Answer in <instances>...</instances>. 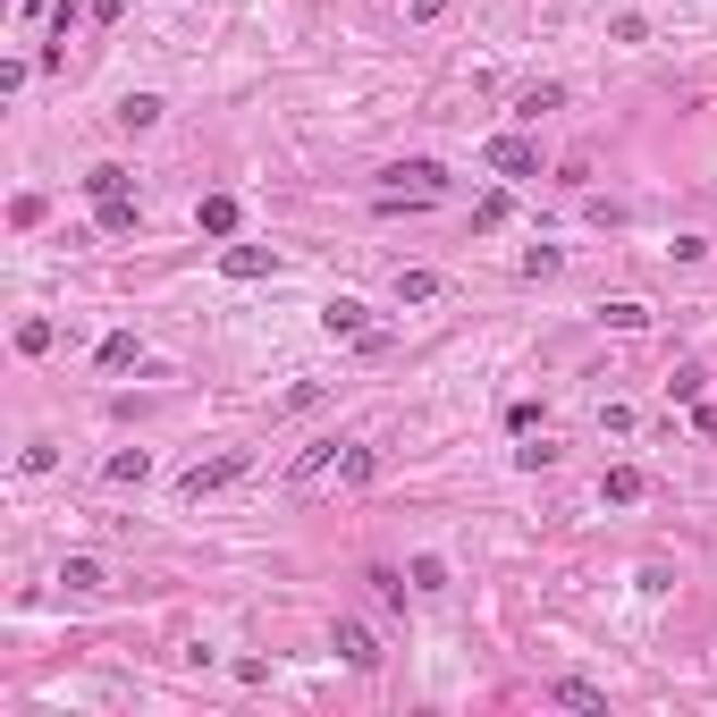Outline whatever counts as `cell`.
I'll return each instance as SVG.
<instances>
[{"instance_id":"1","label":"cell","mask_w":717,"mask_h":717,"mask_svg":"<svg viewBox=\"0 0 717 717\" xmlns=\"http://www.w3.org/2000/svg\"><path fill=\"white\" fill-rule=\"evenodd\" d=\"M448 195V169L439 161H389L380 169V203H430Z\"/></svg>"},{"instance_id":"2","label":"cell","mask_w":717,"mask_h":717,"mask_svg":"<svg viewBox=\"0 0 717 717\" xmlns=\"http://www.w3.org/2000/svg\"><path fill=\"white\" fill-rule=\"evenodd\" d=\"M245 448H229V457H203V464H186L178 473V498H211V489H229V482H245Z\"/></svg>"},{"instance_id":"3","label":"cell","mask_w":717,"mask_h":717,"mask_svg":"<svg viewBox=\"0 0 717 717\" xmlns=\"http://www.w3.org/2000/svg\"><path fill=\"white\" fill-rule=\"evenodd\" d=\"M321 329L355 347V338H372V304H355V295H329V304H321Z\"/></svg>"},{"instance_id":"4","label":"cell","mask_w":717,"mask_h":717,"mask_svg":"<svg viewBox=\"0 0 717 717\" xmlns=\"http://www.w3.org/2000/svg\"><path fill=\"white\" fill-rule=\"evenodd\" d=\"M482 161L498 169V178H532V169H540V153H532L523 135H489V144H482Z\"/></svg>"},{"instance_id":"5","label":"cell","mask_w":717,"mask_h":717,"mask_svg":"<svg viewBox=\"0 0 717 717\" xmlns=\"http://www.w3.org/2000/svg\"><path fill=\"white\" fill-rule=\"evenodd\" d=\"M329 651L347 658V667H363V676H372V667H380V642H372V633H363V624H338V633H329Z\"/></svg>"},{"instance_id":"6","label":"cell","mask_w":717,"mask_h":717,"mask_svg":"<svg viewBox=\"0 0 717 717\" xmlns=\"http://www.w3.org/2000/svg\"><path fill=\"white\" fill-rule=\"evenodd\" d=\"M599 498H608V507H633V498H651V473H642V464H617V473L599 482Z\"/></svg>"},{"instance_id":"7","label":"cell","mask_w":717,"mask_h":717,"mask_svg":"<svg viewBox=\"0 0 717 717\" xmlns=\"http://www.w3.org/2000/svg\"><path fill=\"white\" fill-rule=\"evenodd\" d=\"M220 270L229 279H270V245H220Z\"/></svg>"},{"instance_id":"8","label":"cell","mask_w":717,"mask_h":717,"mask_svg":"<svg viewBox=\"0 0 717 717\" xmlns=\"http://www.w3.org/2000/svg\"><path fill=\"white\" fill-rule=\"evenodd\" d=\"M94 363H101V372H127V363H144V338H135V329H110Z\"/></svg>"},{"instance_id":"9","label":"cell","mask_w":717,"mask_h":717,"mask_svg":"<svg viewBox=\"0 0 717 717\" xmlns=\"http://www.w3.org/2000/svg\"><path fill=\"white\" fill-rule=\"evenodd\" d=\"M195 229H203V236H229V229H236V195H203V203H195Z\"/></svg>"},{"instance_id":"10","label":"cell","mask_w":717,"mask_h":717,"mask_svg":"<svg viewBox=\"0 0 717 717\" xmlns=\"http://www.w3.org/2000/svg\"><path fill=\"white\" fill-rule=\"evenodd\" d=\"M51 347H60V321H42V313L17 321V355H51Z\"/></svg>"},{"instance_id":"11","label":"cell","mask_w":717,"mask_h":717,"mask_svg":"<svg viewBox=\"0 0 717 717\" xmlns=\"http://www.w3.org/2000/svg\"><path fill=\"white\" fill-rule=\"evenodd\" d=\"M101 473H110L119 489H127V482H144V473H153V448H119V457L101 464Z\"/></svg>"},{"instance_id":"12","label":"cell","mask_w":717,"mask_h":717,"mask_svg":"<svg viewBox=\"0 0 717 717\" xmlns=\"http://www.w3.org/2000/svg\"><path fill=\"white\" fill-rule=\"evenodd\" d=\"M127 186H135V178H127V169H119V161H101V169H94V178H85V195H94V203H110V195H127Z\"/></svg>"},{"instance_id":"13","label":"cell","mask_w":717,"mask_h":717,"mask_svg":"<svg viewBox=\"0 0 717 717\" xmlns=\"http://www.w3.org/2000/svg\"><path fill=\"white\" fill-rule=\"evenodd\" d=\"M439 295V270H397V304H430Z\"/></svg>"},{"instance_id":"14","label":"cell","mask_w":717,"mask_h":717,"mask_svg":"<svg viewBox=\"0 0 717 717\" xmlns=\"http://www.w3.org/2000/svg\"><path fill=\"white\" fill-rule=\"evenodd\" d=\"M153 119H161V94H127V101H119V127H153Z\"/></svg>"},{"instance_id":"15","label":"cell","mask_w":717,"mask_h":717,"mask_svg":"<svg viewBox=\"0 0 717 717\" xmlns=\"http://www.w3.org/2000/svg\"><path fill=\"white\" fill-rule=\"evenodd\" d=\"M60 583H68V591H101L110 574H101V557H68V566H60Z\"/></svg>"},{"instance_id":"16","label":"cell","mask_w":717,"mask_h":717,"mask_svg":"<svg viewBox=\"0 0 717 717\" xmlns=\"http://www.w3.org/2000/svg\"><path fill=\"white\" fill-rule=\"evenodd\" d=\"M338 473H347V482H372V473H380V457H372V448H355V439H347V448H338Z\"/></svg>"},{"instance_id":"17","label":"cell","mask_w":717,"mask_h":717,"mask_svg":"<svg viewBox=\"0 0 717 717\" xmlns=\"http://www.w3.org/2000/svg\"><path fill=\"white\" fill-rule=\"evenodd\" d=\"M101 236H135V195H110V203H101Z\"/></svg>"},{"instance_id":"18","label":"cell","mask_w":717,"mask_h":717,"mask_svg":"<svg viewBox=\"0 0 717 717\" xmlns=\"http://www.w3.org/2000/svg\"><path fill=\"white\" fill-rule=\"evenodd\" d=\"M599 321H608V329H624V338H633V329H651V304H633V295H624V304H608Z\"/></svg>"},{"instance_id":"19","label":"cell","mask_w":717,"mask_h":717,"mask_svg":"<svg viewBox=\"0 0 717 717\" xmlns=\"http://www.w3.org/2000/svg\"><path fill=\"white\" fill-rule=\"evenodd\" d=\"M557 701H566V709H608V692L583 684V676H566V684H557Z\"/></svg>"},{"instance_id":"20","label":"cell","mask_w":717,"mask_h":717,"mask_svg":"<svg viewBox=\"0 0 717 717\" xmlns=\"http://www.w3.org/2000/svg\"><path fill=\"white\" fill-rule=\"evenodd\" d=\"M557 101H566V85H532V94L515 101V119H540V110H557Z\"/></svg>"},{"instance_id":"21","label":"cell","mask_w":717,"mask_h":717,"mask_svg":"<svg viewBox=\"0 0 717 717\" xmlns=\"http://www.w3.org/2000/svg\"><path fill=\"white\" fill-rule=\"evenodd\" d=\"M507 211H515L507 195H482V203H473V229H507Z\"/></svg>"},{"instance_id":"22","label":"cell","mask_w":717,"mask_h":717,"mask_svg":"<svg viewBox=\"0 0 717 717\" xmlns=\"http://www.w3.org/2000/svg\"><path fill=\"white\" fill-rule=\"evenodd\" d=\"M338 448H347V439H321V448H304V457H295V482H313V473H321Z\"/></svg>"},{"instance_id":"23","label":"cell","mask_w":717,"mask_h":717,"mask_svg":"<svg viewBox=\"0 0 717 717\" xmlns=\"http://www.w3.org/2000/svg\"><path fill=\"white\" fill-rule=\"evenodd\" d=\"M405 583H414V591H439V583H448V566H439V557H414V566H405Z\"/></svg>"},{"instance_id":"24","label":"cell","mask_w":717,"mask_h":717,"mask_svg":"<svg viewBox=\"0 0 717 717\" xmlns=\"http://www.w3.org/2000/svg\"><path fill=\"white\" fill-rule=\"evenodd\" d=\"M439 9H448V0H414V26H430V17H439Z\"/></svg>"}]
</instances>
